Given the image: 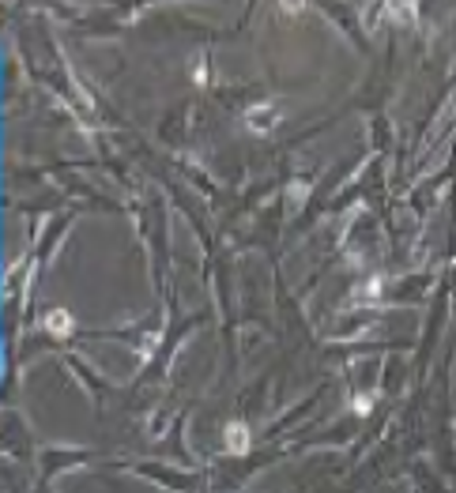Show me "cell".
<instances>
[{"instance_id": "7a4b0ae2", "label": "cell", "mask_w": 456, "mask_h": 493, "mask_svg": "<svg viewBox=\"0 0 456 493\" xmlns=\"http://www.w3.org/2000/svg\"><path fill=\"white\" fill-rule=\"evenodd\" d=\"M234 452H245V429L234 425Z\"/></svg>"}, {"instance_id": "6da1fadb", "label": "cell", "mask_w": 456, "mask_h": 493, "mask_svg": "<svg viewBox=\"0 0 456 493\" xmlns=\"http://www.w3.org/2000/svg\"><path fill=\"white\" fill-rule=\"evenodd\" d=\"M53 328L64 335V331H68V313H53Z\"/></svg>"}]
</instances>
